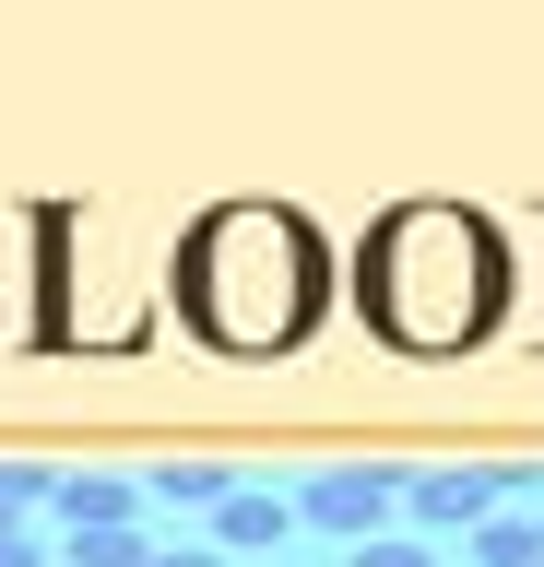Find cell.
Listing matches in <instances>:
<instances>
[{
    "mask_svg": "<svg viewBox=\"0 0 544 567\" xmlns=\"http://www.w3.org/2000/svg\"><path fill=\"white\" fill-rule=\"evenodd\" d=\"M166 296L225 354H285L320 319V237L296 213H273V202H225L166 248Z\"/></svg>",
    "mask_w": 544,
    "mask_h": 567,
    "instance_id": "obj_1",
    "label": "cell"
},
{
    "mask_svg": "<svg viewBox=\"0 0 544 567\" xmlns=\"http://www.w3.org/2000/svg\"><path fill=\"white\" fill-rule=\"evenodd\" d=\"M356 308L391 331L402 354H450L485 331L497 308V237L485 213H450V202H402L356 237Z\"/></svg>",
    "mask_w": 544,
    "mask_h": 567,
    "instance_id": "obj_2",
    "label": "cell"
},
{
    "mask_svg": "<svg viewBox=\"0 0 544 567\" xmlns=\"http://www.w3.org/2000/svg\"><path fill=\"white\" fill-rule=\"evenodd\" d=\"M391 508H402V473H391V461H331V473H308V485H296V532H331L343 556H356V544H379V532H391Z\"/></svg>",
    "mask_w": 544,
    "mask_h": 567,
    "instance_id": "obj_3",
    "label": "cell"
},
{
    "mask_svg": "<svg viewBox=\"0 0 544 567\" xmlns=\"http://www.w3.org/2000/svg\"><path fill=\"white\" fill-rule=\"evenodd\" d=\"M509 508V461H450V473H402V520L414 532H485Z\"/></svg>",
    "mask_w": 544,
    "mask_h": 567,
    "instance_id": "obj_4",
    "label": "cell"
},
{
    "mask_svg": "<svg viewBox=\"0 0 544 567\" xmlns=\"http://www.w3.org/2000/svg\"><path fill=\"white\" fill-rule=\"evenodd\" d=\"M48 508H60V544H83V532H143V473H60Z\"/></svg>",
    "mask_w": 544,
    "mask_h": 567,
    "instance_id": "obj_5",
    "label": "cell"
},
{
    "mask_svg": "<svg viewBox=\"0 0 544 567\" xmlns=\"http://www.w3.org/2000/svg\"><path fill=\"white\" fill-rule=\"evenodd\" d=\"M285 532H296V496H285V485H237V496L214 508V556H225V567L285 556Z\"/></svg>",
    "mask_w": 544,
    "mask_h": 567,
    "instance_id": "obj_6",
    "label": "cell"
},
{
    "mask_svg": "<svg viewBox=\"0 0 544 567\" xmlns=\"http://www.w3.org/2000/svg\"><path fill=\"white\" fill-rule=\"evenodd\" d=\"M237 485H249V473H225V461H154V473H143V508H202V520H214Z\"/></svg>",
    "mask_w": 544,
    "mask_h": 567,
    "instance_id": "obj_7",
    "label": "cell"
},
{
    "mask_svg": "<svg viewBox=\"0 0 544 567\" xmlns=\"http://www.w3.org/2000/svg\"><path fill=\"white\" fill-rule=\"evenodd\" d=\"M462 567H544V532H533V508H497L485 532H462Z\"/></svg>",
    "mask_w": 544,
    "mask_h": 567,
    "instance_id": "obj_8",
    "label": "cell"
},
{
    "mask_svg": "<svg viewBox=\"0 0 544 567\" xmlns=\"http://www.w3.org/2000/svg\"><path fill=\"white\" fill-rule=\"evenodd\" d=\"M60 567H154V532H83L60 544Z\"/></svg>",
    "mask_w": 544,
    "mask_h": 567,
    "instance_id": "obj_9",
    "label": "cell"
},
{
    "mask_svg": "<svg viewBox=\"0 0 544 567\" xmlns=\"http://www.w3.org/2000/svg\"><path fill=\"white\" fill-rule=\"evenodd\" d=\"M48 485H60V473H37V461H0V532H24V508H48Z\"/></svg>",
    "mask_w": 544,
    "mask_h": 567,
    "instance_id": "obj_10",
    "label": "cell"
},
{
    "mask_svg": "<svg viewBox=\"0 0 544 567\" xmlns=\"http://www.w3.org/2000/svg\"><path fill=\"white\" fill-rule=\"evenodd\" d=\"M343 567H438V544L427 532H379V544H356Z\"/></svg>",
    "mask_w": 544,
    "mask_h": 567,
    "instance_id": "obj_11",
    "label": "cell"
},
{
    "mask_svg": "<svg viewBox=\"0 0 544 567\" xmlns=\"http://www.w3.org/2000/svg\"><path fill=\"white\" fill-rule=\"evenodd\" d=\"M0 567H48V544L37 532H0Z\"/></svg>",
    "mask_w": 544,
    "mask_h": 567,
    "instance_id": "obj_12",
    "label": "cell"
},
{
    "mask_svg": "<svg viewBox=\"0 0 544 567\" xmlns=\"http://www.w3.org/2000/svg\"><path fill=\"white\" fill-rule=\"evenodd\" d=\"M154 567H225L214 544H154Z\"/></svg>",
    "mask_w": 544,
    "mask_h": 567,
    "instance_id": "obj_13",
    "label": "cell"
},
{
    "mask_svg": "<svg viewBox=\"0 0 544 567\" xmlns=\"http://www.w3.org/2000/svg\"><path fill=\"white\" fill-rule=\"evenodd\" d=\"M533 532H544V508H533Z\"/></svg>",
    "mask_w": 544,
    "mask_h": 567,
    "instance_id": "obj_14",
    "label": "cell"
}]
</instances>
